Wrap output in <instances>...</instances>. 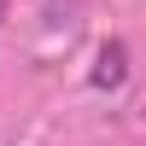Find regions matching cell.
<instances>
[{
    "label": "cell",
    "instance_id": "obj_1",
    "mask_svg": "<svg viewBox=\"0 0 146 146\" xmlns=\"http://www.w3.org/2000/svg\"><path fill=\"white\" fill-rule=\"evenodd\" d=\"M88 82L100 94H117L129 82V47L123 41H100V53H94V70H88Z\"/></svg>",
    "mask_w": 146,
    "mask_h": 146
},
{
    "label": "cell",
    "instance_id": "obj_2",
    "mask_svg": "<svg viewBox=\"0 0 146 146\" xmlns=\"http://www.w3.org/2000/svg\"><path fill=\"white\" fill-rule=\"evenodd\" d=\"M0 23H6V0H0Z\"/></svg>",
    "mask_w": 146,
    "mask_h": 146
}]
</instances>
